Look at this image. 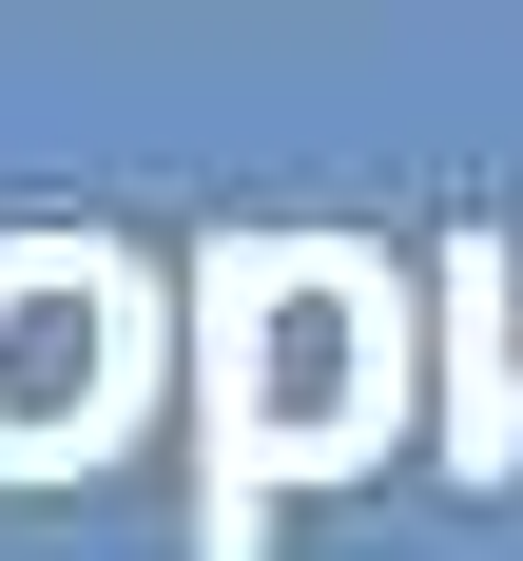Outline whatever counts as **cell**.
<instances>
[]
</instances>
